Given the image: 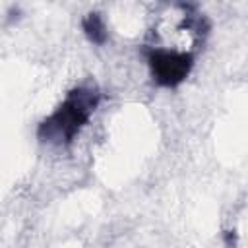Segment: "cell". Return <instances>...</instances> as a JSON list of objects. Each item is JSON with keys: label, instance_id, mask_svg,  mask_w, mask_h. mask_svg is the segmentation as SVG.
<instances>
[{"label": "cell", "instance_id": "obj_2", "mask_svg": "<svg viewBox=\"0 0 248 248\" xmlns=\"http://www.w3.org/2000/svg\"><path fill=\"white\" fill-rule=\"evenodd\" d=\"M147 62L151 68L153 79L163 87H174L186 79L194 66V58L188 52H174V50H149Z\"/></svg>", "mask_w": 248, "mask_h": 248}, {"label": "cell", "instance_id": "obj_3", "mask_svg": "<svg viewBox=\"0 0 248 248\" xmlns=\"http://www.w3.org/2000/svg\"><path fill=\"white\" fill-rule=\"evenodd\" d=\"M81 27H83V33L87 35V39L95 45H103L107 41V27H105V21L103 17L97 14V12H91L83 17L81 21Z\"/></svg>", "mask_w": 248, "mask_h": 248}, {"label": "cell", "instance_id": "obj_1", "mask_svg": "<svg viewBox=\"0 0 248 248\" xmlns=\"http://www.w3.org/2000/svg\"><path fill=\"white\" fill-rule=\"evenodd\" d=\"M99 89L93 85L74 87L62 105L39 124V138L48 143L68 145L91 118L99 105Z\"/></svg>", "mask_w": 248, "mask_h": 248}]
</instances>
